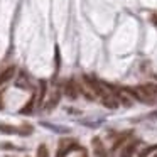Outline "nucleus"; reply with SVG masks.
<instances>
[{
	"label": "nucleus",
	"mask_w": 157,
	"mask_h": 157,
	"mask_svg": "<svg viewBox=\"0 0 157 157\" xmlns=\"http://www.w3.org/2000/svg\"><path fill=\"white\" fill-rule=\"evenodd\" d=\"M37 157H49V150H48V147H46L44 144H41V145H39Z\"/></svg>",
	"instance_id": "nucleus-10"
},
{
	"label": "nucleus",
	"mask_w": 157,
	"mask_h": 157,
	"mask_svg": "<svg viewBox=\"0 0 157 157\" xmlns=\"http://www.w3.org/2000/svg\"><path fill=\"white\" fill-rule=\"evenodd\" d=\"M14 75H15V68H14V66H9V68H5L4 71L0 73V86L5 85L7 81H10V79L14 78Z\"/></svg>",
	"instance_id": "nucleus-4"
},
{
	"label": "nucleus",
	"mask_w": 157,
	"mask_h": 157,
	"mask_svg": "<svg viewBox=\"0 0 157 157\" xmlns=\"http://www.w3.org/2000/svg\"><path fill=\"white\" fill-rule=\"evenodd\" d=\"M81 147L75 142V140H68V139H63L59 142V147H58V157H66L71 150H79Z\"/></svg>",
	"instance_id": "nucleus-2"
},
{
	"label": "nucleus",
	"mask_w": 157,
	"mask_h": 157,
	"mask_svg": "<svg viewBox=\"0 0 157 157\" xmlns=\"http://www.w3.org/2000/svg\"><path fill=\"white\" fill-rule=\"evenodd\" d=\"M41 91H39V95H37V103L41 105L42 103V98H44V95H46V81H41Z\"/></svg>",
	"instance_id": "nucleus-11"
},
{
	"label": "nucleus",
	"mask_w": 157,
	"mask_h": 157,
	"mask_svg": "<svg viewBox=\"0 0 157 157\" xmlns=\"http://www.w3.org/2000/svg\"><path fill=\"white\" fill-rule=\"evenodd\" d=\"M2 95H4V91H0V110L4 108V98H2Z\"/></svg>",
	"instance_id": "nucleus-14"
},
{
	"label": "nucleus",
	"mask_w": 157,
	"mask_h": 157,
	"mask_svg": "<svg viewBox=\"0 0 157 157\" xmlns=\"http://www.w3.org/2000/svg\"><path fill=\"white\" fill-rule=\"evenodd\" d=\"M137 145H139V142H137V140H130V142L123 147L120 157H132L133 152H135V149H137Z\"/></svg>",
	"instance_id": "nucleus-5"
},
{
	"label": "nucleus",
	"mask_w": 157,
	"mask_h": 157,
	"mask_svg": "<svg viewBox=\"0 0 157 157\" xmlns=\"http://www.w3.org/2000/svg\"><path fill=\"white\" fill-rule=\"evenodd\" d=\"M64 95L68 96V98H71V100L78 98V95H79V86H76V83L73 81V79H69V81L64 85Z\"/></svg>",
	"instance_id": "nucleus-3"
},
{
	"label": "nucleus",
	"mask_w": 157,
	"mask_h": 157,
	"mask_svg": "<svg viewBox=\"0 0 157 157\" xmlns=\"http://www.w3.org/2000/svg\"><path fill=\"white\" fill-rule=\"evenodd\" d=\"M103 105H105L106 108H117V106H118V101H117L113 96L105 95V96H103Z\"/></svg>",
	"instance_id": "nucleus-6"
},
{
	"label": "nucleus",
	"mask_w": 157,
	"mask_h": 157,
	"mask_svg": "<svg viewBox=\"0 0 157 157\" xmlns=\"http://www.w3.org/2000/svg\"><path fill=\"white\" fill-rule=\"evenodd\" d=\"M59 98H61V93L58 91V93H56V96H52V100L49 101V105L46 106V110H51V108H54V106L59 103Z\"/></svg>",
	"instance_id": "nucleus-9"
},
{
	"label": "nucleus",
	"mask_w": 157,
	"mask_h": 157,
	"mask_svg": "<svg viewBox=\"0 0 157 157\" xmlns=\"http://www.w3.org/2000/svg\"><path fill=\"white\" fill-rule=\"evenodd\" d=\"M0 132L2 133H19V130L12 125H7V123H0Z\"/></svg>",
	"instance_id": "nucleus-8"
},
{
	"label": "nucleus",
	"mask_w": 157,
	"mask_h": 157,
	"mask_svg": "<svg viewBox=\"0 0 157 157\" xmlns=\"http://www.w3.org/2000/svg\"><path fill=\"white\" fill-rule=\"evenodd\" d=\"M154 157H157V154H155V155H154Z\"/></svg>",
	"instance_id": "nucleus-15"
},
{
	"label": "nucleus",
	"mask_w": 157,
	"mask_h": 157,
	"mask_svg": "<svg viewBox=\"0 0 157 157\" xmlns=\"http://www.w3.org/2000/svg\"><path fill=\"white\" fill-rule=\"evenodd\" d=\"M36 100H37V96H36V93H34V95H32V98L29 100V103L21 110L22 115H25V113H31V112H32V108H34V105H36Z\"/></svg>",
	"instance_id": "nucleus-7"
},
{
	"label": "nucleus",
	"mask_w": 157,
	"mask_h": 157,
	"mask_svg": "<svg viewBox=\"0 0 157 157\" xmlns=\"http://www.w3.org/2000/svg\"><path fill=\"white\" fill-rule=\"evenodd\" d=\"M125 91L128 95H132L133 98H137L139 101L144 103H150L154 100V91L149 86H139V88H125Z\"/></svg>",
	"instance_id": "nucleus-1"
},
{
	"label": "nucleus",
	"mask_w": 157,
	"mask_h": 157,
	"mask_svg": "<svg viewBox=\"0 0 157 157\" xmlns=\"http://www.w3.org/2000/svg\"><path fill=\"white\" fill-rule=\"evenodd\" d=\"M155 149H157V144H155V145H150V147H147V149L144 150L142 154H140V157H147V155H149L150 152H154V150H155Z\"/></svg>",
	"instance_id": "nucleus-13"
},
{
	"label": "nucleus",
	"mask_w": 157,
	"mask_h": 157,
	"mask_svg": "<svg viewBox=\"0 0 157 157\" xmlns=\"http://www.w3.org/2000/svg\"><path fill=\"white\" fill-rule=\"evenodd\" d=\"M127 137H128V133H123V135L120 137V139H117V140H115V144H113V150H115V149H118V147L123 144V140H125Z\"/></svg>",
	"instance_id": "nucleus-12"
}]
</instances>
